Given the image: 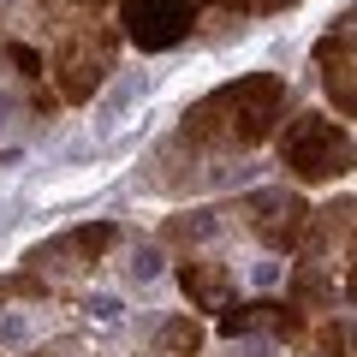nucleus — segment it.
<instances>
[{
  "instance_id": "6",
  "label": "nucleus",
  "mask_w": 357,
  "mask_h": 357,
  "mask_svg": "<svg viewBox=\"0 0 357 357\" xmlns=\"http://www.w3.org/2000/svg\"><path fill=\"white\" fill-rule=\"evenodd\" d=\"M238 215H244V227L256 232V244L274 250V256L298 250V244H304V227H310V203L298 191H256V197H244Z\"/></svg>"
},
{
  "instance_id": "9",
  "label": "nucleus",
  "mask_w": 357,
  "mask_h": 357,
  "mask_svg": "<svg viewBox=\"0 0 357 357\" xmlns=\"http://www.w3.org/2000/svg\"><path fill=\"white\" fill-rule=\"evenodd\" d=\"M351 232H357V203L351 197H340V203H328V208H310V227H304L298 256H304V262H333V250L351 244Z\"/></svg>"
},
{
  "instance_id": "12",
  "label": "nucleus",
  "mask_w": 357,
  "mask_h": 357,
  "mask_svg": "<svg viewBox=\"0 0 357 357\" xmlns=\"http://www.w3.org/2000/svg\"><path fill=\"white\" fill-rule=\"evenodd\" d=\"M286 6H298V0H256V13H262V18L268 13H286Z\"/></svg>"
},
{
  "instance_id": "11",
  "label": "nucleus",
  "mask_w": 357,
  "mask_h": 357,
  "mask_svg": "<svg viewBox=\"0 0 357 357\" xmlns=\"http://www.w3.org/2000/svg\"><path fill=\"white\" fill-rule=\"evenodd\" d=\"M316 351H321V357H351V351H357V328H345V321H328V328L316 333Z\"/></svg>"
},
{
  "instance_id": "5",
  "label": "nucleus",
  "mask_w": 357,
  "mask_h": 357,
  "mask_svg": "<svg viewBox=\"0 0 357 357\" xmlns=\"http://www.w3.org/2000/svg\"><path fill=\"white\" fill-rule=\"evenodd\" d=\"M114 238H119L114 220H89V227H72V232H60V238L36 244L24 262H30V268H42L48 280H72V274H89V268L102 262V256L114 250Z\"/></svg>"
},
{
  "instance_id": "8",
  "label": "nucleus",
  "mask_w": 357,
  "mask_h": 357,
  "mask_svg": "<svg viewBox=\"0 0 357 357\" xmlns=\"http://www.w3.org/2000/svg\"><path fill=\"white\" fill-rule=\"evenodd\" d=\"M178 286H185L191 310L215 316V310L232 304V292H238V274H232L227 262H215V256H185V262H178Z\"/></svg>"
},
{
  "instance_id": "1",
  "label": "nucleus",
  "mask_w": 357,
  "mask_h": 357,
  "mask_svg": "<svg viewBox=\"0 0 357 357\" xmlns=\"http://www.w3.org/2000/svg\"><path fill=\"white\" fill-rule=\"evenodd\" d=\"M286 102H292V89L286 77L274 72H244L232 84L208 89L197 107H185L178 131L155 149V185L161 191H191V185H215V178H232V167H220L227 155H244L256 143H268L280 131L286 119Z\"/></svg>"
},
{
  "instance_id": "2",
  "label": "nucleus",
  "mask_w": 357,
  "mask_h": 357,
  "mask_svg": "<svg viewBox=\"0 0 357 357\" xmlns=\"http://www.w3.org/2000/svg\"><path fill=\"white\" fill-rule=\"evenodd\" d=\"M280 167L298 185H333L357 173V137L333 114H292L280 126Z\"/></svg>"
},
{
  "instance_id": "7",
  "label": "nucleus",
  "mask_w": 357,
  "mask_h": 357,
  "mask_svg": "<svg viewBox=\"0 0 357 357\" xmlns=\"http://www.w3.org/2000/svg\"><path fill=\"white\" fill-rule=\"evenodd\" d=\"M316 72H321V89L333 96L345 119H357V6L316 42Z\"/></svg>"
},
{
  "instance_id": "3",
  "label": "nucleus",
  "mask_w": 357,
  "mask_h": 357,
  "mask_svg": "<svg viewBox=\"0 0 357 357\" xmlns=\"http://www.w3.org/2000/svg\"><path fill=\"white\" fill-rule=\"evenodd\" d=\"M119 36H126V30L102 24V18H84V24H72V30L54 36L48 72H54V84H60V102H89V96L107 84V72H114V60H119Z\"/></svg>"
},
{
  "instance_id": "10",
  "label": "nucleus",
  "mask_w": 357,
  "mask_h": 357,
  "mask_svg": "<svg viewBox=\"0 0 357 357\" xmlns=\"http://www.w3.org/2000/svg\"><path fill=\"white\" fill-rule=\"evenodd\" d=\"M0 6H6L24 30H36V36H60V30L96 18L107 0H0Z\"/></svg>"
},
{
  "instance_id": "4",
  "label": "nucleus",
  "mask_w": 357,
  "mask_h": 357,
  "mask_svg": "<svg viewBox=\"0 0 357 357\" xmlns=\"http://www.w3.org/2000/svg\"><path fill=\"white\" fill-rule=\"evenodd\" d=\"M215 13H256V0H119V30L137 42L143 54L178 48L185 36H197V24Z\"/></svg>"
}]
</instances>
